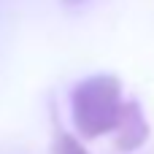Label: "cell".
<instances>
[{
  "mask_svg": "<svg viewBox=\"0 0 154 154\" xmlns=\"http://www.w3.org/2000/svg\"><path fill=\"white\" fill-rule=\"evenodd\" d=\"M70 3H76V0H70Z\"/></svg>",
  "mask_w": 154,
  "mask_h": 154,
  "instance_id": "4",
  "label": "cell"
},
{
  "mask_svg": "<svg viewBox=\"0 0 154 154\" xmlns=\"http://www.w3.org/2000/svg\"><path fill=\"white\" fill-rule=\"evenodd\" d=\"M73 119L84 138L111 133L122 116V84L114 76H89L70 92Z\"/></svg>",
  "mask_w": 154,
  "mask_h": 154,
  "instance_id": "1",
  "label": "cell"
},
{
  "mask_svg": "<svg viewBox=\"0 0 154 154\" xmlns=\"http://www.w3.org/2000/svg\"><path fill=\"white\" fill-rule=\"evenodd\" d=\"M111 133H116V146L122 152H133V149L143 146L146 138H149V125H146V119L141 114V106L133 103V100L125 103L122 116H119V122H116V127Z\"/></svg>",
  "mask_w": 154,
  "mask_h": 154,
  "instance_id": "2",
  "label": "cell"
},
{
  "mask_svg": "<svg viewBox=\"0 0 154 154\" xmlns=\"http://www.w3.org/2000/svg\"><path fill=\"white\" fill-rule=\"evenodd\" d=\"M57 154H87L81 146H79V141L76 138H70V135H60V141H57Z\"/></svg>",
  "mask_w": 154,
  "mask_h": 154,
  "instance_id": "3",
  "label": "cell"
}]
</instances>
